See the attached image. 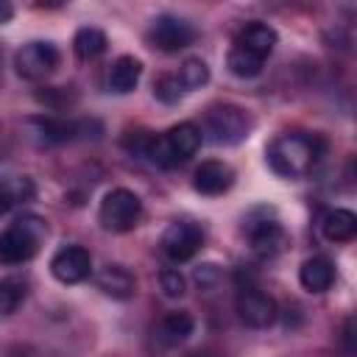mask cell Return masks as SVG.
<instances>
[{
  "instance_id": "22",
  "label": "cell",
  "mask_w": 357,
  "mask_h": 357,
  "mask_svg": "<svg viewBox=\"0 0 357 357\" xmlns=\"http://www.w3.org/2000/svg\"><path fill=\"white\" fill-rule=\"evenodd\" d=\"M178 84L184 86V92L190 89H201L206 81H209V67L204 59H187L181 67H178Z\"/></svg>"
},
{
  "instance_id": "26",
  "label": "cell",
  "mask_w": 357,
  "mask_h": 357,
  "mask_svg": "<svg viewBox=\"0 0 357 357\" xmlns=\"http://www.w3.org/2000/svg\"><path fill=\"white\" fill-rule=\"evenodd\" d=\"M195 282H198V287L212 290V287L220 282V271H218V265H201V268L195 271Z\"/></svg>"
},
{
  "instance_id": "11",
  "label": "cell",
  "mask_w": 357,
  "mask_h": 357,
  "mask_svg": "<svg viewBox=\"0 0 357 357\" xmlns=\"http://www.w3.org/2000/svg\"><path fill=\"white\" fill-rule=\"evenodd\" d=\"M50 273L61 284H78L92 273V257L84 245H64L50 259Z\"/></svg>"
},
{
  "instance_id": "17",
  "label": "cell",
  "mask_w": 357,
  "mask_h": 357,
  "mask_svg": "<svg viewBox=\"0 0 357 357\" xmlns=\"http://www.w3.org/2000/svg\"><path fill=\"white\" fill-rule=\"evenodd\" d=\"M324 237L332 243H349L357 234V215L351 209H329L321 220Z\"/></svg>"
},
{
  "instance_id": "21",
  "label": "cell",
  "mask_w": 357,
  "mask_h": 357,
  "mask_svg": "<svg viewBox=\"0 0 357 357\" xmlns=\"http://www.w3.org/2000/svg\"><path fill=\"white\" fill-rule=\"evenodd\" d=\"M28 296V282L20 276H6L0 279V315H11L20 310V304Z\"/></svg>"
},
{
  "instance_id": "20",
  "label": "cell",
  "mask_w": 357,
  "mask_h": 357,
  "mask_svg": "<svg viewBox=\"0 0 357 357\" xmlns=\"http://www.w3.org/2000/svg\"><path fill=\"white\" fill-rule=\"evenodd\" d=\"M262 64H265V59H259V56H254V53H248V50H243L237 45L226 56V67L237 78H257L262 73Z\"/></svg>"
},
{
  "instance_id": "25",
  "label": "cell",
  "mask_w": 357,
  "mask_h": 357,
  "mask_svg": "<svg viewBox=\"0 0 357 357\" xmlns=\"http://www.w3.org/2000/svg\"><path fill=\"white\" fill-rule=\"evenodd\" d=\"M159 287L167 298H178V296H184V276L176 268H165L159 273Z\"/></svg>"
},
{
  "instance_id": "8",
  "label": "cell",
  "mask_w": 357,
  "mask_h": 357,
  "mask_svg": "<svg viewBox=\"0 0 357 357\" xmlns=\"http://www.w3.org/2000/svg\"><path fill=\"white\" fill-rule=\"evenodd\" d=\"M148 39L156 50H165V53H178L184 47H190L195 42V28L192 22L176 17V14H159L153 22H151V31H148Z\"/></svg>"
},
{
  "instance_id": "18",
  "label": "cell",
  "mask_w": 357,
  "mask_h": 357,
  "mask_svg": "<svg viewBox=\"0 0 357 357\" xmlns=\"http://www.w3.org/2000/svg\"><path fill=\"white\" fill-rule=\"evenodd\" d=\"M139 75H142V61L134 59V56H120V59L109 67V78H106V81H109V89H112V92L126 95V92H131V89L137 86Z\"/></svg>"
},
{
  "instance_id": "2",
  "label": "cell",
  "mask_w": 357,
  "mask_h": 357,
  "mask_svg": "<svg viewBox=\"0 0 357 357\" xmlns=\"http://www.w3.org/2000/svg\"><path fill=\"white\" fill-rule=\"evenodd\" d=\"M201 139L204 137H201V128L195 123H178L170 131H165L159 137H151L142 156H148L153 165L170 170L181 162H187L190 156H195L198 148H201Z\"/></svg>"
},
{
  "instance_id": "5",
  "label": "cell",
  "mask_w": 357,
  "mask_h": 357,
  "mask_svg": "<svg viewBox=\"0 0 357 357\" xmlns=\"http://www.w3.org/2000/svg\"><path fill=\"white\" fill-rule=\"evenodd\" d=\"M243 231L257 257H276L287 245V231L276 220V212L268 206H257L243 218Z\"/></svg>"
},
{
  "instance_id": "24",
  "label": "cell",
  "mask_w": 357,
  "mask_h": 357,
  "mask_svg": "<svg viewBox=\"0 0 357 357\" xmlns=\"http://www.w3.org/2000/svg\"><path fill=\"white\" fill-rule=\"evenodd\" d=\"M153 95H156L162 103L173 106V103H178V100H181L184 86L178 84V78H176V75H162V78L153 84Z\"/></svg>"
},
{
  "instance_id": "3",
  "label": "cell",
  "mask_w": 357,
  "mask_h": 357,
  "mask_svg": "<svg viewBox=\"0 0 357 357\" xmlns=\"http://www.w3.org/2000/svg\"><path fill=\"white\" fill-rule=\"evenodd\" d=\"M47 237V223L39 215H22L8 229L0 231V262L22 265L42 248Z\"/></svg>"
},
{
  "instance_id": "12",
  "label": "cell",
  "mask_w": 357,
  "mask_h": 357,
  "mask_svg": "<svg viewBox=\"0 0 357 357\" xmlns=\"http://www.w3.org/2000/svg\"><path fill=\"white\" fill-rule=\"evenodd\" d=\"M231 184H234V170H231V165H226V162L209 159V162H201V165L195 167L192 187H195V192H201V195H209V198L223 195V192L231 190Z\"/></svg>"
},
{
  "instance_id": "23",
  "label": "cell",
  "mask_w": 357,
  "mask_h": 357,
  "mask_svg": "<svg viewBox=\"0 0 357 357\" xmlns=\"http://www.w3.org/2000/svg\"><path fill=\"white\" fill-rule=\"evenodd\" d=\"M33 195V184L28 178H11V181H0V215H6L17 201L31 198Z\"/></svg>"
},
{
  "instance_id": "1",
  "label": "cell",
  "mask_w": 357,
  "mask_h": 357,
  "mask_svg": "<svg viewBox=\"0 0 357 357\" xmlns=\"http://www.w3.org/2000/svg\"><path fill=\"white\" fill-rule=\"evenodd\" d=\"M321 151H324V142L315 134L310 137L304 131H282L268 142L265 159H268V167L276 176H282V178H304L318 165Z\"/></svg>"
},
{
  "instance_id": "27",
  "label": "cell",
  "mask_w": 357,
  "mask_h": 357,
  "mask_svg": "<svg viewBox=\"0 0 357 357\" xmlns=\"http://www.w3.org/2000/svg\"><path fill=\"white\" fill-rule=\"evenodd\" d=\"M11 14H14V8H11L8 3H0V22H8Z\"/></svg>"
},
{
  "instance_id": "15",
  "label": "cell",
  "mask_w": 357,
  "mask_h": 357,
  "mask_svg": "<svg viewBox=\"0 0 357 357\" xmlns=\"http://www.w3.org/2000/svg\"><path fill=\"white\" fill-rule=\"evenodd\" d=\"M298 282L310 293H326L335 282V265L326 257H310L298 268Z\"/></svg>"
},
{
  "instance_id": "6",
  "label": "cell",
  "mask_w": 357,
  "mask_h": 357,
  "mask_svg": "<svg viewBox=\"0 0 357 357\" xmlns=\"http://www.w3.org/2000/svg\"><path fill=\"white\" fill-rule=\"evenodd\" d=\"M139 218H142V201L134 190H126V187L106 192L98 209V223L112 234L131 231L139 223Z\"/></svg>"
},
{
  "instance_id": "16",
  "label": "cell",
  "mask_w": 357,
  "mask_h": 357,
  "mask_svg": "<svg viewBox=\"0 0 357 357\" xmlns=\"http://www.w3.org/2000/svg\"><path fill=\"white\" fill-rule=\"evenodd\" d=\"M234 45L243 47V50H248V53H254V56H259V59H265L273 50V45H276V31L268 22H248L237 33Z\"/></svg>"
},
{
  "instance_id": "14",
  "label": "cell",
  "mask_w": 357,
  "mask_h": 357,
  "mask_svg": "<svg viewBox=\"0 0 357 357\" xmlns=\"http://www.w3.org/2000/svg\"><path fill=\"white\" fill-rule=\"evenodd\" d=\"M192 329H195V318L187 310H173L156 324L153 335H156V340L162 346H178L192 335Z\"/></svg>"
},
{
  "instance_id": "4",
  "label": "cell",
  "mask_w": 357,
  "mask_h": 357,
  "mask_svg": "<svg viewBox=\"0 0 357 357\" xmlns=\"http://www.w3.org/2000/svg\"><path fill=\"white\" fill-rule=\"evenodd\" d=\"M251 128H254V120L243 106L218 103L206 112L201 134H209L215 145H237L251 134Z\"/></svg>"
},
{
  "instance_id": "7",
  "label": "cell",
  "mask_w": 357,
  "mask_h": 357,
  "mask_svg": "<svg viewBox=\"0 0 357 357\" xmlns=\"http://www.w3.org/2000/svg\"><path fill=\"white\" fill-rule=\"evenodd\" d=\"M162 251L170 262H187L192 259L204 245V231L192 220H173L162 231Z\"/></svg>"
},
{
  "instance_id": "19",
  "label": "cell",
  "mask_w": 357,
  "mask_h": 357,
  "mask_svg": "<svg viewBox=\"0 0 357 357\" xmlns=\"http://www.w3.org/2000/svg\"><path fill=\"white\" fill-rule=\"evenodd\" d=\"M106 33L100 31V28H92V25H86V28H78V33H75V39H73V50H75V56L81 59V61H92V59H98L103 50H106Z\"/></svg>"
},
{
  "instance_id": "13",
  "label": "cell",
  "mask_w": 357,
  "mask_h": 357,
  "mask_svg": "<svg viewBox=\"0 0 357 357\" xmlns=\"http://www.w3.org/2000/svg\"><path fill=\"white\" fill-rule=\"evenodd\" d=\"M95 284L98 290H103L109 298H117V301H126L137 293V276L126 265H117V262L103 265L95 276Z\"/></svg>"
},
{
  "instance_id": "10",
  "label": "cell",
  "mask_w": 357,
  "mask_h": 357,
  "mask_svg": "<svg viewBox=\"0 0 357 357\" xmlns=\"http://www.w3.org/2000/svg\"><path fill=\"white\" fill-rule=\"evenodd\" d=\"M234 307H237L240 321L251 329H265L276 321V301L268 293L257 290V287H243L237 293Z\"/></svg>"
},
{
  "instance_id": "9",
  "label": "cell",
  "mask_w": 357,
  "mask_h": 357,
  "mask_svg": "<svg viewBox=\"0 0 357 357\" xmlns=\"http://www.w3.org/2000/svg\"><path fill=\"white\" fill-rule=\"evenodd\" d=\"M59 61H61L59 47L50 45V42H28L14 56V67H17V73L25 81H42V78H47L59 67Z\"/></svg>"
}]
</instances>
